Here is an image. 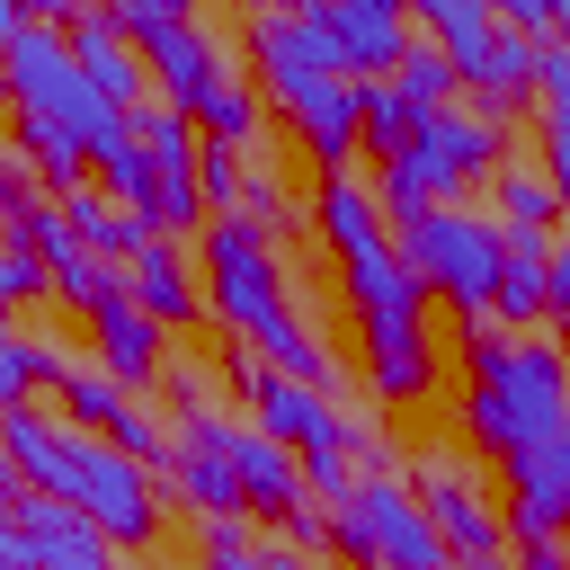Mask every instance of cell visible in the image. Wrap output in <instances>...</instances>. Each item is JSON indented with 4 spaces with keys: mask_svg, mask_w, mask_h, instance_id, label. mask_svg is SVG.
Returning a JSON list of instances; mask_svg holds the SVG:
<instances>
[{
    "mask_svg": "<svg viewBox=\"0 0 570 570\" xmlns=\"http://www.w3.org/2000/svg\"><path fill=\"white\" fill-rule=\"evenodd\" d=\"M0 80H9V107L36 116V125H53V134H71V142L89 151V169H98V151L125 142V125H134V116L80 71V53H71V36H62L53 18H36L27 36L0 45Z\"/></svg>",
    "mask_w": 570,
    "mask_h": 570,
    "instance_id": "obj_5",
    "label": "cell"
},
{
    "mask_svg": "<svg viewBox=\"0 0 570 570\" xmlns=\"http://www.w3.org/2000/svg\"><path fill=\"white\" fill-rule=\"evenodd\" d=\"M454 570H517L508 552H481V561H454Z\"/></svg>",
    "mask_w": 570,
    "mask_h": 570,
    "instance_id": "obj_29",
    "label": "cell"
},
{
    "mask_svg": "<svg viewBox=\"0 0 570 570\" xmlns=\"http://www.w3.org/2000/svg\"><path fill=\"white\" fill-rule=\"evenodd\" d=\"M410 276L428 285V303H445L454 321H490L499 312V267H508V232L472 205H436L428 223L401 232Z\"/></svg>",
    "mask_w": 570,
    "mask_h": 570,
    "instance_id": "obj_7",
    "label": "cell"
},
{
    "mask_svg": "<svg viewBox=\"0 0 570 570\" xmlns=\"http://www.w3.org/2000/svg\"><path fill=\"white\" fill-rule=\"evenodd\" d=\"M410 490H419V508H428V525H436V543H445L454 561L508 552V499H499L454 445H419V454H410Z\"/></svg>",
    "mask_w": 570,
    "mask_h": 570,
    "instance_id": "obj_9",
    "label": "cell"
},
{
    "mask_svg": "<svg viewBox=\"0 0 570 570\" xmlns=\"http://www.w3.org/2000/svg\"><path fill=\"white\" fill-rule=\"evenodd\" d=\"M53 401H62V428H80V436H116V419H125L142 392H125L107 365H71V374L53 383Z\"/></svg>",
    "mask_w": 570,
    "mask_h": 570,
    "instance_id": "obj_19",
    "label": "cell"
},
{
    "mask_svg": "<svg viewBox=\"0 0 570 570\" xmlns=\"http://www.w3.org/2000/svg\"><path fill=\"white\" fill-rule=\"evenodd\" d=\"M312 18H321V36H330L347 80H401V62L419 45V18H401L392 0H321Z\"/></svg>",
    "mask_w": 570,
    "mask_h": 570,
    "instance_id": "obj_11",
    "label": "cell"
},
{
    "mask_svg": "<svg viewBox=\"0 0 570 570\" xmlns=\"http://www.w3.org/2000/svg\"><path fill=\"white\" fill-rule=\"evenodd\" d=\"M134 570H151V561H134Z\"/></svg>",
    "mask_w": 570,
    "mask_h": 570,
    "instance_id": "obj_30",
    "label": "cell"
},
{
    "mask_svg": "<svg viewBox=\"0 0 570 570\" xmlns=\"http://www.w3.org/2000/svg\"><path fill=\"white\" fill-rule=\"evenodd\" d=\"M276 543H285V552H330V508H321V499H303V508L276 525Z\"/></svg>",
    "mask_w": 570,
    "mask_h": 570,
    "instance_id": "obj_26",
    "label": "cell"
},
{
    "mask_svg": "<svg viewBox=\"0 0 570 570\" xmlns=\"http://www.w3.org/2000/svg\"><path fill=\"white\" fill-rule=\"evenodd\" d=\"M499 232H508V240H561V232H570L561 187H552L543 169L508 160V169H499Z\"/></svg>",
    "mask_w": 570,
    "mask_h": 570,
    "instance_id": "obj_17",
    "label": "cell"
},
{
    "mask_svg": "<svg viewBox=\"0 0 570 570\" xmlns=\"http://www.w3.org/2000/svg\"><path fill=\"white\" fill-rule=\"evenodd\" d=\"M499 169H508V125H499L490 107H436V116L419 125V142L374 169V196H383L392 232H410V223H428L436 205H463V196H472L481 178H499Z\"/></svg>",
    "mask_w": 570,
    "mask_h": 570,
    "instance_id": "obj_4",
    "label": "cell"
},
{
    "mask_svg": "<svg viewBox=\"0 0 570 570\" xmlns=\"http://www.w3.org/2000/svg\"><path fill=\"white\" fill-rule=\"evenodd\" d=\"M517 570H570V534H508Z\"/></svg>",
    "mask_w": 570,
    "mask_h": 570,
    "instance_id": "obj_27",
    "label": "cell"
},
{
    "mask_svg": "<svg viewBox=\"0 0 570 570\" xmlns=\"http://www.w3.org/2000/svg\"><path fill=\"white\" fill-rule=\"evenodd\" d=\"M552 321L570 330V232L552 240Z\"/></svg>",
    "mask_w": 570,
    "mask_h": 570,
    "instance_id": "obj_28",
    "label": "cell"
},
{
    "mask_svg": "<svg viewBox=\"0 0 570 570\" xmlns=\"http://www.w3.org/2000/svg\"><path fill=\"white\" fill-rule=\"evenodd\" d=\"M330 552H338L347 570H454V552L436 543L419 490L392 481V472L356 481V490L330 508Z\"/></svg>",
    "mask_w": 570,
    "mask_h": 570,
    "instance_id": "obj_8",
    "label": "cell"
},
{
    "mask_svg": "<svg viewBox=\"0 0 570 570\" xmlns=\"http://www.w3.org/2000/svg\"><path fill=\"white\" fill-rule=\"evenodd\" d=\"M205 312H214L240 347H258V365H276V374H294V383H312V392L338 401L347 365H338V356L312 338V321L285 303V249H276L267 232H249L240 214H214V232H205Z\"/></svg>",
    "mask_w": 570,
    "mask_h": 570,
    "instance_id": "obj_3",
    "label": "cell"
},
{
    "mask_svg": "<svg viewBox=\"0 0 570 570\" xmlns=\"http://www.w3.org/2000/svg\"><path fill=\"white\" fill-rule=\"evenodd\" d=\"M125 276H134V303H142L160 330H187V321L205 312V276H196V267H187V249H178V240H160V232L134 249V267H125Z\"/></svg>",
    "mask_w": 570,
    "mask_h": 570,
    "instance_id": "obj_15",
    "label": "cell"
},
{
    "mask_svg": "<svg viewBox=\"0 0 570 570\" xmlns=\"http://www.w3.org/2000/svg\"><path fill=\"white\" fill-rule=\"evenodd\" d=\"M0 525H18L27 543H36V570H125L116 561V543L71 508V499H45L36 481H0Z\"/></svg>",
    "mask_w": 570,
    "mask_h": 570,
    "instance_id": "obj_10",
    "label": "cell"
},
{
    "mask_svg": "<svg viewBox=\"0 0 570 570\" xmlns=\"http://www.w3.org/2000/svg\"><path fill=\"white\" fill-rule=\"evenodd\" d=\"M499 499H508V534H570V428L499 463Z\"/></svg>",
    "mask_w": 570,
    "mask_h": 570,
    "instance_id": "obj_13",
    "label": "cell"
},
{
    "mask_svg": "<svg viewBox=\"0 0 570 570\" xmlns=\"http://www.w3.org/2000/svg\"><path fill=\"white\" fill-rule=\"evenodd\" d=\"M62 374H71V356H62L53 338L0 330V401H9V410H36V392H53Z\"/></svg>",
    "mask_w": 570,
    "mask_h": 570,
    "instance_id": "obj_18",
    "label": "cell"
},
{
    "mask_svg": "<svg viewBox=\"0 0 570 570\" xmlns=\"http://www.w3.org/2000/svg\"><path fill=\"white\" fill-rule=\"evenodd\" d=\"M517 347H525V338H517L508 321H463V330H454V356H463L472 383H499V374L517 365Z\"/></svg>",
    "mask_w": 570,
    "mask_h": 570,
    "instance_id": "obj_23",
    "label": "cell"
},
{
    "mask_svg": "<svg viewBox=\"0 0 570 570\" xmlns=\"http://www.w3.org/2000/svg\"><path fill=\"white\" fill-rule=\"evenodd\" d=\"M419 36H428L445 62H472V53L499 36V9H481V0H428V9H419Z\"/></svg>",
    "mask_w": 570,
    "mask_h": 570,
    "instance_id": "obj_22",
    "label": "cell"
},
{
    "mask_svg": "<svg viewBox=\"0 0 570 570\" xmlns=\"http://www.w3.org/2000/svg\"><path fill=\"white\" fill-rule=\"evenodd\" d=\"M419 125H428V107H419L401 80H365V151H374V160H401V151L419 142Z\"/></svg>",
    "mask_w": 570,
    "mask_h": 570,
    "instance_id": "obj_21",
    "label": "cell"
},
{
    "mask_svg": "<svg viewBox=\"0 0 570 570\" xmlns=\"http://www.w3.org/2000/svg\"><path fill=\"white\" fill-rule=\"evenodd\" d=\"M45 294H53L45 258H36V249H0V303H9V312H27V303H45Z\"/></svg>",
    "mask_w": 570,
    "mask_h": 570,
    "instance_id": "obj_25",
    "label": "cell"
},
{
    "mask_svg": "<svg viewBox=\"0 0 570 570\" xmlns=\"http://www.w3.org/2000/svg\"><path fill=\"white\" fill-rule=\"evenodd\" d=\"M312 232L330 240L338 258V285H347V312H356V383L383 401V410H410L436 392V338H428V285L410 276L401 258V232L383 214V196L347 169V178H321L312 196Z\"/></svg>",
    "mask_w": 570,
    "mask_h": 570,
    "instance_id": "obj_1",
    "label": "cell"
},
{
    "mask_svg": "<svg viewBox=\"0 0 570 570\" xmlns=\"http://www.w3.org/2000/svg\"><path fill=\"white\" fill-rule=\"evenodd\" d=\"M401 89H410V98H419V107H428V116H436V107H463V98H454V89H463V80H454V62H445V53H436V45H428V36H419V45H410V62H401Z\"/></svg>",
    "mask_w": 570,
    "mask_h": 570,
    "instance_id": "obj_24",
    "label": "cell"
},
{
    "mask_svg": "<svg viewBox=\"0 0 570 570\" xmlns=\"http://www.w3.org/2000/svg\"><path fill=\"white\" fill-rule=\"evenodd\" d=\"M454 419H463V436H472L481 454H499V463L552 445V436L570 428V347H561V338H525L499 383H463V410H454Z\"/></svg>",
    "mask_w": 570,
    "mask_h": 570,
    "instance_id": "obj_6",
    "label": "cell"
},
{
    "mask_svg": "<svg viewBox=\"0 0 570 570\" xmlns=\"http://www.w3.org/2000/svg\"><path fill=\"white\" fill-rule=\"evenodd\" d=\"M53 27L71 36V53H80V71H89V80H98V89H107V98H116L125 116H134V107H151V98H142V80H151V62H142V53H134V36L116 27V9H62Z\"/></svg>",
    "mask_w": 570,
    "mask_h": 570,
    "instance_id": "obj_14",
    "label": "cell"
},
{
    "mask_svg": "<svg viewBox=\"0 0 570 570\" xmlns=\"http://www.w3.org/2000/svg\"><path fill=\"white\" fill-rule=\"evenodd\" d=\"M0 445H9V472H18V481H36L45 499H71L116 552L142 561V552L160 543V525H169V481H160L151 463H134L125 445L80 436V428H62L53 410H9Z\"/></svg>",
    "mask_w": 570,
    "mask_h": 570,
    "instance_id": "obj_2",
    "label": "cell"
},
{
    "mask_svg": "<svg viewBox=\"0 0 570 570\" xmlns=\"http://www.w3.org/2000/svg\"><path fill=\"white\" fill-rule=\"evenodd\" d=\"M89 338H98V365H107L125 392L169 383V330L134 303V276H116V285H107V303L89 312Z\"/></svg>",
    "mask_w": 570,
    "mask_h": 570,
    "instance_id": "obj_12",
    "label": "cell"
},
{
    "mask_svg": "<svg viewBox=\"0 0 570 570\" xmlns=\"http://www.w3.org/2000/svg\"><path fill=\"white\" fill-rule=\"evenodd\" d=\"M62 223H71V240H80L89 258H107V267H134V249L151 240V223H134L107 187H71V196H62Z\"/></svg>",
    "mask_w": 570,
    "mask_h": 570,
    "instance_id": "obj_16",
    "label": "cell"
},
{
    "mask_svg": "<svg viewBox=\"0 0 570 570\" xmlns=\"http://www.w3.org/2000/svg\"><path fill=\"white\" fill-rule=\"evenodd\" d=\"M98 187H107L134 223H151V214H160V169H151V151H142V134H134V125H125V142H107V151H98Z\"/></svg>",
    "mask_w": 570,
    "mask_h": 570,
    "instance_id": "obj_20",
    "label": "cell"
}]
</instances>
